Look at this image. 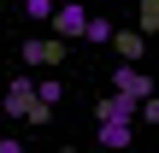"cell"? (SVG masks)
<instances>
[{
	"mask_svg": "<svg viewBox=\"0 0 159 153\" xmlns=\"http://www.w3.org/2000/svg\"><path fill=\"white\" fill-rule=\"evenodd\" d=\"M0 106H6V118H24V124H47V118H53V106L35 100V77H24V71L12 77V88H6Z\"/></svg>",
	"mask_w": 159,
	"mask_h": 153,
	"instance_id": "cell-1",
	"label": "cell"
},
{
	"mask_svg": "<svg viewBox=\"0 0 159 153\" xmlns=\"http://www.w3.org/2000/svg\"><path fill=\"white\" fill-rule=\"evenodd\" d=\"M47 18H53V35H59V41H83V24H89V6H83V0H59V6H53Z\"/></svg>",
	"mask_w": 159,
	"mask_h": 153,
	"instance_id": "cell-2",
	"label": "cell"
},
{
	"mask_svg": "<svg viewBox=\"0 0 159 153\" xmlns=\"http://www.w3.org/2000/svg\"><path fill=\"white\" fill-rule=\"evenodd\" d=\"M153 88L159 83L142 71V65H118V71H112V94H124V100H148Z\"/></svg>",
	"mask_w": 159,
	"mask_h": 153,
	"instance_id": "cell-3",
	"label": "cell"
},
{
	"mask_svg": "<svg viewBox=\"0 0 159 153\" xmlns=\"http://www.w3.org/2000/svg\"><path fill=\"white\" fill-rule=\"evenodd\" d=\"M18 59L24 65H59L65 59V41L59 35H30V41H18Z\"/></svg>",
	"mask_w": 159,
	"mask_h": 153,
	"instance_id": "cell-4",
	"label": "cell"
},
{
	"mask_svg": "<svg viewBox=\"0 0 159 153\" xmlns=\"http://www.w3.org/2000/svg\"><path fill=\"white\" fill-rule=\"evenodd\" d=\"M112 47H118V59H124V65H142L148 35H142V29H112Z\"/></svg>",
	"mask_w": 159,
	"mask_h": 153,
	"instance_id": "cell-5",
	"label": "cell"
},
{
	"mask_svg": "<svg viewBox=\"0 0 159 153\" xmlns=\"http://www.w3.org/2000/svg\"><path fill=\"white\" fill-rule=\"evenodd\" d=\"M130 142H136V124H118V118L100 124V147H106V153H124Z\"/></svg>",
	"mask_w": 159,
	"mask_h": 153,
	"instance_id": "cell-6",
	"label": "cell"
},
{
	"mask_svg": "<svg viewBox=\"0 0 159 153\" xmlns=\"http://www.w3.org/2000/svg\"><path fill=\"white\" fill-rule=\"evenodd\" d=\"M94 118L106 124V118H118V124H136V100H124V94H106L100 106H94Z\"/></svg>",
	"mask_w": 159,
	"mask_h": 153,
	"instance_id": "cell-7",
	"label": "cell"
},
{
	"mask_svg": "<svg viewBox=\"0 0 159 153\" xmlns=\"http://www.w3.org/2000/svg\"><path fill=\"white\" fill-rule=\"evenodd\" d=\"M35 100H41V106H59V100H65V83H59V77H41V83H35Z\"/></svg>",
	"mask_w": 159,
	"mask_h": 153,
	"instance_id": "cell-8",
	"label": "cell"
},
{
	"mask_svg": "<svg viewBox=\"0 0 159 153\" xmlns=\"http://www.w3.org/2000/svg\"><path fill=\"white\" fill-rule=\"evenodd\" d=\"M83 41H112V24H106V18H94V12H89V24H83Z\"/></svg>",
	"mask_w": 159,
	"mask_h": 153,
	"instance_id": "cell-9",
	"label": "cell"
},
{
	"mask_svg": "<svg viewBox=\"0 0 159 153\" xmlns=\"http://www.w3.org/2000/svg\"><path fill=\"white\" fill-rule=\"evenodd\" d=\"M136 6H142V24H136V29L153 35V29H159V0H136Z\"/></svg>",
	"mask_w": 159,
	"mask_h": 153,
	"instance_id": "cell-10",
	"label": "cell"
},
{
	"mask_svg": "<svg viewBox=\"0 0 159 153\" xmlns=\"http://www.w3.org/2000/svg\"><path fill=\"white\" fill-rule=\"evenodd\" d=\"M47 12H53V0H24V18H30V24H41Z\"/></svg>",
	"mask_w": 159,
	"mask_h": 153,
	"instance_id": "cell-11",
	"label": "cell"
},
{
	"mask_svg": "<svg viewBox=\"0 0 159 153\" xmlns=\"http://www.w3.org/2000/svg\"><path fill=\"white\" fill-rule=\"evenodd\" d=\"M0 153H24V142H18V136H6V142H0Z\"/></svg>",
	"mask_w": 159,
	"mask_h": 153,
	"instance_id": "cell-12",
	"label": "cell"
},
{
	"mask_svg": "<svg viewBox=\"0 0 159 153\" xmlns=\"http://www.w3.org/2000/svg\"><path fill=\"white\" fill-rule=\"evenodd\" d=\"M53 6H59V0H53Z\"/></svg>",
	"mask_w": 159,
	"mask_h": 153,
	"instance_id": "cell-13",
	"label": "cell"
}]
</instances>
